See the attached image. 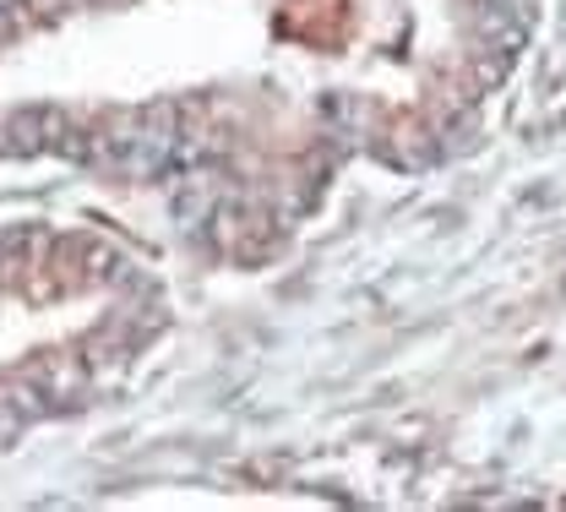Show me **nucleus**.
I'll return each mask as SVG.
<instances>
[{"label": "nucleus", "instance_id": "1", "mask_svg": "<svg viewBox=\"0 0 566 512\" xmlns=\"http://www.w3.org/2000/svg\"><path fill=\"white\" fill-rule=\"evenodd\" d=\"M28 382H39V393L50 398V409H71V404L87 398L93 366L82 361V349H44V355L28 366Z\"/></svg>", "mask_w": 566, "mask_h": 512}]
</instances>
